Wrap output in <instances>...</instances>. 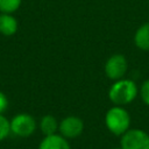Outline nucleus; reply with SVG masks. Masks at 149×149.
<instances>
[{
	"label": "nucleus",
	"instance_id": "9",
	"mask_svg": "<svg viewBox=\"0 0 149 149\" xmlns=\"http://www.w3.org/2000/svg\"><path fill=\"white\" fill-rule=\"evenodd\" d=\"M135 45L143 51H149V22L140 26L134 35Z\"/></svg>",
	"mask_w": 149,
	"mask_h": 149
},
{
	"label": "nucleus",
	"instance_id": "10",
	"mask_svg": "<svg viewBox=\"0 0 149 149\" xmlns=\"http://www.w3.org/2000/svg\"><path fill=\"white\" fill-rule=\"evenodd\" d=\"M58 127H59L58 121H57L56 118H55L54 115H51V114L44 115V116L41 119V121H40V129H41V132L44 134V136L56 134L57 130H58Z\"/></svg>",
	"mask_w": 149,
	"mask_h": 149
},
{
	"label": "nucleus",
	"instance_id": "1",
	"mask_svg": "<svg viewBox=\"0 0 149 149\" xmlns=\"http://www.w3.org/2000/svg\"><path fill=\"white\" fill-rule=\"evenodd\" d=\"M139 88L137 85L130 79H119L115 80L108 91L109 100L118 106H123L130 104L137 97Z\"/></svg>",
	"mask_w": 149,
	"mask_h": 149
},
{
	"label": "nucleus",
	"instance_id": "14",
	"mask_svg": "<svg viewBox=\"0 0 149 149\" xmlns=\"http://www.w3.org/2000/svg\"><path fill=\"white\" fill-rule=\"evenodd\" d=\"M7 106H8V99L6 94L0 91V114H2L7 109Z\"/></svg>",
	"mask_w": 149,
	"mask_h": 149
},
{
	"label": "nucleus",
	"instance_id": "15",
	"mask_svg": "<svg viewBox=\"0 0 149 149\" xmlns=\"http://www.w3.org/2000/svg\"><path fill=\"white\" fill-rule=\"evenodd\" d=\"M112 149H121V147L120 148H112Z\"/></svg>",
	"mask_w": 149,
	"mask_h": 149
},
{
	"label": "nucleus",
	"instance_id": "7",
	"mask_svg": "<svg viewBox=\"0 0 149 149\" xmlns=\"http://www.w3.org/2000/svg\"><path fill=\"white\" fill-rule=\"evenodd\" d=\"M38 149H71L68 139L62 136L61 134L47 135L40 142Z\"/></svg>",
	"mask_w": 149,
	"mask_h": 149
},
{
	"label": "nucleus",
	"instance_id": "12",
	"mask_svg": "<svg viewBox=\"0 0 149 149\" xmlns=\"http://www.w3.org/2000/svg\"><path fill=\"white\" fill-rule=\"evenodd\" d=\"M9 133H10V122L8 121L7 118L0 114V142L5 140Z\"/></svg>",
	"mask_w": 149,
	"mask_h": 149
},
{
	"label": "nucleus",
	"instance_id": "6",
	"mask_svg": "<svg viewBox=\"0 0 149 149\" xmlns=\"http://www.w3.org/2000/svg\"><path fill=\"white\" fill-rule=\"evenodd\" d=\"M58 130L65 139H76L81 135L84 130V121L74 115H69L59 122Z\"/></svg>",
	"mask_w": 149,
	"mask_h": 149
},
{
	"label": "nucleus",
	"instance_id": "3",
	"mask_svg": "<svg viewBox=\"0 0 149 149\" xmlns=\"http://www.w3.org/2000/svg\"><path fill=\"white\" fill-rule=\"evenodd\" d=\"M121 149H149V134L142 129H128L121 135Z\"/></svg>",
	"mask_w": 149,
	"mask_h": 149
},
{
	"label": "nucleus",
	"instance_id": "13",
	"mask_svg": "<svg viewBox=\"0 0 149 149\" xmlns=\"http://www.w3.org/2000/svg\"><path fill=\"white\" fill-rule=\"evenodd\" d=\"M140 97L142 101L149 106V78L146 79L140 87Z\"/></svg>",
	"mask_w": 149,
	"mask_h": 149
},
{
	"label": "nucleus",
	"instance_id": "8",
	"mask_svg": "<svg viewBox=\"0 0 149 149\" xmlns=\"http://www.w3.org/2000/svg\"><path fill=\"white\" fill-rule=\"evenodd\" d=\"M17 20L8 13L0 14V34L3 36H12L17 31Z\"/></svg>",
	"mask_w": 149,
	"mask_h": 149
},
{
	"label": "nucleus",
	"instance_id": "11",
	"mask_svg": "<svg viewBox=\"0 0 149 149\" xmlns=\"http://www.w3.org/2000/svg\"><path fill=\"white\" fill-rule=\"evenodd\" d=\"M22 3V0H0V12L12 14L16 12Z\"/></svg>",
	"mask_w": 149,
	"mask_h": 149
},
{
	"label": "nucleus",
	"instance_id": "4",
	"mask_svg": "<svg viewBox=\"0 0 149 149\" xmlns=\"http://www.w3.org/2000/svg\"><path fill=\"white\" fill-rule=\"evenodd\" d=\"M10 132L19 137H28L36 129V121L28 113H19L10 121Z\"/></svg>",
	"mask_w": 149,
	"mask_h": 149
},
{
	"label": "nucleus",
	"instance_id": "2",
	"mask_svg": "<svg viewBox=\"0 0 149 149\" xmlns=\"http://www.w3.org/2000/svg\"><path fill=\"white\" fill-rule=\"evenodd\" d=\"M105 125L112 134L121 136L130 127V115L127 109L115 105L106 112Z\"/></svg>",
	"mask_w": 149,
	"mask_h": 149
},
{
	"label": "nucleus",
	"instance_id": "5",
	"mask_svg": "<svg viewBox=\"0 0 149 149\" xmlns=\"http://www.w3.org/2000/svg\"><path fill=\"white\" fill-rule=\"evenodd\" d=\"M128 69V62L126 57L121 54H115L111 56L105 63V73L112 80H119L123 78Z\"/></svg>",
	"mask_w": 149,
	"mask_h": 149
}]
</instances>
